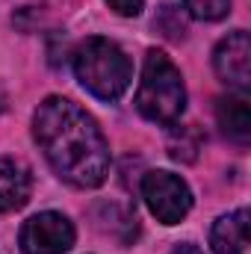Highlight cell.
<instances>
[{"label": "cell", "mask_w": 251, "mask_h": 254, "mask_svg": "<svg viewBox=\"0 0 251 254\" xmlns=\"http://www.w3.org/2000/svg\"><path fill=\"white\" fill-rule=\"evenodd\" d=\"M33 136L51 169L80 190H95L110 175V145L98 122L74 101L51 95L33 116Z\"/></svg>", "instance_id": "cell-1"}, {"label": "cell", "mask_w": 251, "mask_h": 254, "mask_svg": "<svg viewBox=\"0 0 251 254\" xmlns=\"http://www.w3.org/2000/svg\"><path fill=\"white\" fill-rule=\"evenodd\" d=\"M136 110L154 125H175L187 110V86L163 51H148L142 83L136 89Z\"/></svg>", "instance_id": "cell-2"}, {"label": "cell", "mask_w": 251, "mask_h": 254, "mask_svg": "<svg viewBox=\"0 0 251 254\" xmlns=\"http://www.w3.org/2000/svg\"><path fill=\"white\" fill-rule=\"evenodd\" d=\"M74 74L86 92L101 101H119L130 86L133 68L127 54L110 39H86L74 54Z\"/></svg>", "instance_id": "cell-3"}, {"label": "cell", "mask_w": 251, "mask_h": 254, "mask_svg": "<svg viewBox=\"0 0 251 254\" xmlns=\"http://www.w3.org/2000/svg\"><path fill=\"white\" fill-rule=\"evenodd\" d=\"M142 198L148 204V210L157 216V222L163 225H178L187 219L192 210V192H189L187 181L172 175V172H148L142 178Z\"/></svg>", "instance_id": "cell-4"}, {"label": "cell", "mask_w": 251, "mask_h": 254, "mask_svg": "<svg viewBox=\"0 0 251 254\" xmlns=\"http://www.w3.org/2000/svg\"><path fill=\"white\" fill-rule=\"evenodd\" d=\"M21 252L24 254H65L74 246V225L63 213H39L21 228Z\"/></svg>", "instance_id": "cell-5"}, {"label": "cell", "mask_w": 251, "mask_h": 254, "mask_svg": "<svg viewBox=\"0 0 251 254\" xmlns=\"http://www.w3.org/2000/svg\"><path fill=\"white\" fill-rule=\"evenodd\" d=\"M213 68L219 74L222 83L246 92L251 86V42L246 30H234L228 33L216 51H213Z\"/></svg>", "instance_id": "cell-6"}, {"label": "cell", "mask_w": 251, "mask_h": 254, "mask_svg": "<svg viewBox=\"0 0 251 254\" xmlns=\"http://www.w3.org/2000/svg\"><path fill=\"white\" fill-rule=\"evenodd\" d=\"M249 210H234L222 219H216L210 231V246L216 254H249Z\"/></svg>", "instance_id": "cell-7"}, {"label": "cell", "mask_w": 251, "mask_h": 254, "mask_svg": "<svg viewBox=\"0 0 251 254\" xmlns=\"http://www.w3.org/2000/svg\"><path fill=\"white\" fill-rule=\"evenodd\" d=\"M30 190H33L30 169L9 157L0 160V213L21 210L30 201Z\"/></svg>", "instance_id": "cell-8"}, {"label": "cell", "mask_w": 251, "mask_h": 254, "mask_svg": "<svg viewBox=\"0 0 251 254\" xmlns=\"http://www.w3.org/2000/svg\"><path fill=\"white\" fill-rule=\"evenodd\" d=\"M216 122L225 130V136L237 142H249L251 136V107L246 95H228L216 101Z\"/></svg>", "instance_id": "cell-9"}, {"label": "cell", "mask_w": 251, "mask_h": 254, "mask_svg": "<svg viewBox=\"0 0 251 254\" xmlns=\"http://www.w3.org/2000/svg\"><path fill=\"white\" fill-rule=\"evenodd\" d=\"M184 6L198 21H219L231 12V0H184Z\"/></svg>", "instance_id": "cell-10"}, {"label": "cell", "mask_w": 251, "mask_h": 254, "mask_svg": "<svg viewBox=\"0 0 251 254\" xmlns=\"http://www.w3.org/2000/svg\"><path fill=\"white\" fill-rule=\"evenodd\" d=\"M107 3L116 15H125V18H136L142 12V0H107Z\"/></svg>", "instance_id": "cell-11"}, {"label": "cell", "mask_w": 251, "mask_h": 254, "mask_svg": "<svg viewBox=\"0 0 251 254\" xmlns=\"http://www.w3.org/2000/svg\"><path fill=\"white\" fill-rule=\"evenodd\" d=\"M172 254H204L198 246H192V243H181V246H175V252Z\"/></svg>", "instance_id": "cell-12"}]
</instances>
